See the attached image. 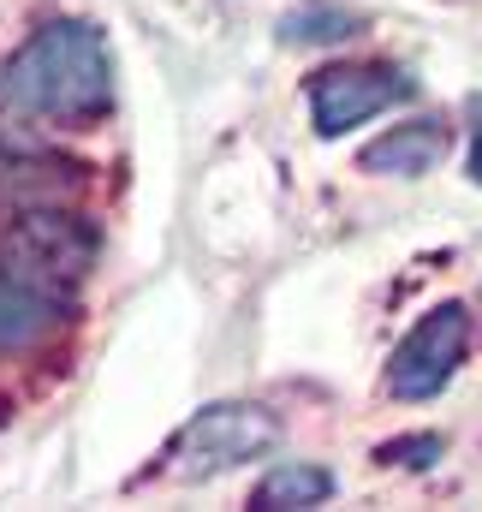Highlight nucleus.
I'll return each mask as SVG.
<instances>
[{"mask_svg": "<svg viewBox=\"0 0 482 512\" xmlns=\"http://www.w3.org/2000/svg\"><path fill=\"white\" fill-rule=\"evenodd\" d=\"M0 102L24 120L90 126L114 108V48L90 18H48L0 66Z\"/></svg>", "mask_w": 482, "mask_h": 512, "instance_id": "nucleus-1", "label": "nucleus"}, {"mask_svg": "<svg viewBox=\"0 0 482 512\" xmlns=\"http://www.w3.org/2000/svg\"><path fill=\"white\" fill-rule=\"evenodd\" d=\"M465 352H471V310L459 298H447L429 316H417V328L393 346V358H387V393L393 399H435L441 387L459 376Z\"/></svg>", "mask_w": 482, "mask_h": 512, "instance_id": "nucleus-5", "label": "nucleus"}, {"mask_svg": "<svg viewBox=\"0 0 482 512\" xmlns=\"http://www.w3.org/2000/svg\"><path fill=\"white\" fill-rule=\"evenodd\" d=\"M417 78L393 60H358V66H328L310 78L304 102H310V126L316 137H346V131L369 126L381 114H393L399 102H411Z\"/></svg>", "mask_w": 482, "mask_h": 512, "instance_id": "nucleus-4", "label": "nucleus"}, {"mask_svg": "<svg viewBox=\"0 0 482 512\" xmlns=\"http://www.w3.org/2000/svg\"><path fill=\"white\" fill-rule=\"evenodd\" d=\"M447 155V126L441 120H411V126L381 131L375 143H363L358 167L363 173H387V179H417Z\"/></svg>", "mask_w": 482, "mask_h": 512, "instance_id": "nucleus-7", "label": "nucleus"}, {"mask_svg": "<svg viewBox=\"0 0 482 512\" xmlns=\"http://www.w3.org/2000/svg\"><path fill=\"white\" fill-rule=\"evenodd\" d=\"M280 417L268 405H250V399H221V405H203L167 447V477L179 483H209L221 471H239L250 459H268L280 447Z\"/></svg>", "mask_w": 482, "mask_h": 512, "instance_id": "nucleus-2", "label": "nucleus"}, {"mask_svg": "<svg viewBox=\"0 0 482 512\" xmlns=\"http://www.w3.org/2000/svg\"><path fill=\"white\" fill-rule=\"evenodd\" d=\"M60 322H66V298H54V292L18 280L12 268H0V352H30Z\"/></svg>", "mask_w": 482, "mask_h": 512, "instance_id": "nucleus-6", "label": "nucleus"}, {"mask_svg": "<svg viewBox=\"0 0 482 512\" xmlns=\"http://www.w3.org/2000/svg\"><path fill=\"white\" fill-rule=\"evenodd\" d=\"M96 251H102L96 227L66 209H18L0 227V268H12L18 280L42 286L54 298H72L84 286Z\"/></svg>", "mask_w": 482, "mask_h": 512, "instance_id": "nucleus-3", "label": "nucleus"}, {"mask_svg": "<svg viewBox=\"0 0 482 512\" xmlns=\"http://www.w3.org/2000/svg\"><path fill=\"white\" fill-rule=\"evenodd\" d=\"M465 173L482 185V114H477V126H471V155H465Z\"/></svg>", "mask_w": 482, "mask_h": 512, "instance_id": "nucleus-11", "label": "nucleus"}, {"mask_svg": "<svg viewBox=\"0 0 482 512\" xmlns=\"http://www.w3.org/2000/svg\"><path fill=\"white\" fill-rule=\"evenodd\" d=\"M363 30V12L340 6V0H304L292 12H280V42L286 48H334V42H352Z\"/></svg>", "mask_w": 482, "mask_h": 512, "instance_id": "nucleus-9", "label": "nucleus"}, {"mask_svg": "<svg viewBox=\"0 0 482 512\" xmlns=\"http://www.w3.org/2000/svg\"><path fill=\"white\" fill-rule=\"evenodd\" d=\"M334 471L328 465H304V459H286V465H274L262 483H256V507L268 512H298V507H322V501H334Z\"/></svg>", "mask_w": 482, "mask_h": 512, "instance_id": "nucleus-8", "label": "nucleus"}, {"mask_svg": "<svg viewBox=\"0 0 482 512\" xmlns=\"http://www.w3.org/2000/svg\"><path fill=\"white\" fill-rule=\"evenodd\" d=\"M381 459H387V465H411V471H423V465H435V459H441V435H411V441H387V447H381Z\"/></svg>", "mask_w": 482, "mask_h": 512, "instance_id": "nucleus-10", "label": "nucleus"}]
</instances>
